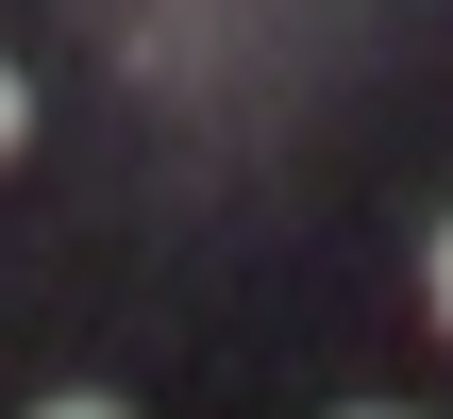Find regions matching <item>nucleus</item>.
I'll use <instances>...</instances> for the list:
<instances>
[{"label":"nucleus","instance_id":"nucleus-3","mask_svg":"<svg viewBox=\"0 0 453 419\" xmlns=\"http://www.w3.org/2000/svg\"><path fill=\"white\" fill-rule=\"evenodd\" d=\"M420 286H437V336H453V218H437V269H420Z\"/></svg>","mask_w":453,"mask_h":419},{"label":"nucleus","instance_id":"nucleus-4","mask_svg":"<svg viewBox=\"0 0 453 419\" xmlns=\"http://www.w3.org/2000/svg\"><path fill=\"white\" fill-rule=\"evenodd\" d=\"M353 419H387V403H353Z\"/></svg>","mask_w":453,"mask_h":419},{"label":"nucleus","instance_id":"nucleus-2","mask_svg":"<svg viewBox=\"0 0 453 419\" xmlns=\"http://www.w3.org/2000/svg\"><path fill=\"white\" fill-rule=\"evenodd\" d=\"M34 419H134V403H101V386H67V403H34Z\"/></svg>","mask_w":453,"mask_h":419},{"label":"nucleus","instance_id":"nucleus-1","mask_svg":"<svg viewBox=\"0 0 453 419\" xmlns=\"http://www.w3.org/2000/svg\"><path fill=\"white\" fill-rule=\"evenodd\" d=\"M17 134H34V84H17V50H0V151H17Z\"/></svg>","mask_w":453,"mask_h":419}]
</instances>
